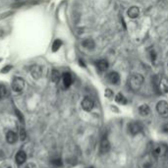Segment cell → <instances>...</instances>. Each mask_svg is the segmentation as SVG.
I'll return each instance as SVG.
<instances>
[{
	"label": "cell",
	"mask_w": 168,
	"mask_h": 168,
	"mask_svg": "<svg viewBox=\"0 0 168 168\" xmlns=\"http://www.w3.org/2000/svg\"><path fill=\"white\" fill-rule=\"evenodd\" d=\"M142 83H144V77L141 74H134L132 77L130 78L129 84H130V88L133 91H137L142 86Z\"/></svg>",
	"instance_id": "obj_1"
},
{
	"label": "cell",
	"mask_w": 168,
	"mask_h": 168,
	"mask_svg": "<svg viewBox=\"0 0 168 168\" xmlns=\"http://www.w3.org/2000/svg\"><path fill=\"white\" fill-rule=\"evenodd\" d=\"M25 86V81L20 77H16L14 78V80L12 81V89L16 92H20L23 91Z\"/></svg>",
	"instance_id": "obj_2"
},
{
	"label": "cell",
	"mask_w": 168,
	"mask_h": 168,
	"mask_svg": "<svg viewBox=\"0 0 168 168\" xmlns=\"http://www.w3.org/2000/svg\"><path fill=\"white\" fill-rule=\"evenodd\" d=\"M156 111L159 115L165 116L168 114V103L165 100H160L156 104Z\"/></svg>",
	"instance_id": "obj_3"
},
{
	"label": "cell",
	"mask_w": 168,
	"mask_h": 168,
	"mask_svg": "<svg viewBox=\"0 0 168 168\" xmlns=\"http://www.w3.org/2000/svg\"><path fill=\"white\" fill-rule=\"evenodd\" d=\"M128 130L131 135L133 136L138 135L142 131V125L140 124L139 122H131L130 124L128 125Z\"/></svg>",
	"instance_id": "obj_4"
},
{
	"label": "cell",
	"mask_w": 168,
	"mask_h": 168,
	"mask_svg": "<svg viewBox=\"0 0 168 168\" xmlns=\"http://www.w3.org/2000/svg\"><path fill=\"white\" fill-rule=\"evenodd\" d=\"M94 101L89 99V97H85L82 101V108L85 111H91L92 108H94Z\"/></svg>",
	"instance_id": "obj_5"
},
{
	"label": "cell",
	"mask_w": 168,
	"mask_h": 168,
	"mask_svg": "<svg viewBox=\"0 0 168 168\" xmlns=\"http://www.w3.org/2000/svg\"><path fill=\"white\" fill-rule=\"evenodd\" d=\"M106 78H107L108 82L112 84V85H116V84H118L119 80H120V76L117 72H110Z\"/></svg>",
	"instance_id": "obj_6"
},
{
	"label": "cell",
	"mask_w": 168,
	"mask_h": 168,
	"mask_svg": "<svg viewBox=\"0 0 168 168\" xmlns=\"http://www.w3.org/2000/svg\"><path fill=\"white\" fill-rule=\"evenodd\" d=\"M110 150V142L106 138H103L101 142H100V147H99V150L101 153H106L107 152H109Z\"/></svg>",
	"instance_id": "obj_7"
},
{
	"label": "cell",
	"mask_w": 168,
	"mask_h": 168,
	"mask_svg": "<svg viewBox=\"0 0 168 168\" xmlns=\"http://www.w3.org/2000/svg\"><path fill=\"white\" fill-rule=\"evenodd\" d=\"M127 15L130 17L131 19H136L138 18L140 15V9L137 6H132L131 8H129V10L127 11Z\"/></svg>",
	"instance_id": "obj_8"
},
{
	"label": "cell",
	"mask_w": 168,
	"mask_h": 168,
	"mask_svg": "<svg viewBox=\"0 0 168 168\" xmlns=\"http://www.w3.org/2000/svg\"><path fill=\"white\" fill-rule=\"evenodd\" d=\"M41 68L38 65H33L32 68H30V74L32 76L35 78V79H40L41 76Z\"/></svg>",
	"instance_id": "obj_9"
},
{
	"label": "cell",
	"mask_w": 168,
	"mask_h": 168,
	"mask_svg": "<svg viewBox=\"0 0 168 168\" xmlns=\"http://www.w3.org/2000/svg\"><path fill=\"white\" fill-rule=\"evenodd\" d=\"M27 160V155L24 150H20L18 153L16 155V162L18 163L19 165L23 164L25 161Z\"/></svg>",
	"instance_id": "obj_10"
},
{
	"label": "cell",
	"mask_w": 168,
	"mask_h": 168,
	"mask_svg": "<svg viewBox=\"0 0 168 168\" xmlns=\"http://www.w3.org/2000/svg\"><path fill=\"white\" fill-rule=\"evenodd\" d=\"M62 81H63L64 86H65V88H69V86L72 85V82H73L72 76L69 73H64L62 76Z\"/></svg>",
	"instance_id": "obj_11"
},
{
	"label": "cell",
	"mask_w": 168,
	"mask_h": 168,
	"mask_svg": "<svg viewBox=\"0 0 168 168\" xmlns=\"http://www.w3.org/2000/svg\"><path fill=\"white\" fill-rule=\"evenodd\" d=\"M6 141L9 144H14V142H17V134L12 132V131H9L6 135Z\"/></svg>",
	"instance_id": "obj_12"
},
{
	"label": "cell",
	"mask_w": 168,
	"mask_h": 168,
	"mask_svg": "<svg viewBox=\"0 0 168 168\" xmlns=\"http://www.w3.org/2000/svg\"><path fill=\"white\" fill-rule=\"evenodd\" d=\"M97 69L99 70L100 72H104L108 69V62L104 59L99 60L97 62Z\"/></svg>",
	"instance_id": "obj_13"
},
{
	"label": "cell",
	"mask_w": 168,
	"mask_h": 168,
	"mask_svg": "<svg viewBox=\"0 0 168 168\" xmlns=\"http://www.w3.org/2000/svg\"><path fill=\"white\" fill-rule=\"evenodd\" d=\"M139 112L142 116H147L150 112V109L147 104H142L139 107Z\"/></svg>",
	"instance_id": "obj_14"
},
{
	"label": "cell",
	"mask_w": 168,
	"mask_h": 168,
	"mask_svg": "<svg viewBox=\"0 0 168 168\" xmlns=\"http://www.w3.org/2000/svg\"><path fill=\"white\" fill-rule=\"evenodd\" d=\"M82 44H83V46L86 49H92L94 47V45H96V44H94V41L92 40L91 38H86V40H83Z\"/></svg>",
	"instance_id": "obj_15"
},
{
	"label": "cell",
	"mask_w": 168,
	"mask_h": 168,
	"mask_svg": "<svg viewBox=\"0 0 168 168\" xmlns=\"http://www.w3.org/2000/svg\"><path fill=\"white\" fill-rule=\"evenodd\" d=\"M115 100L117 103H119V104H126V103H127V99H126V97L123 96L121 92H119V94L115 96Z\"/></svg>",
	"instance_id": "obj_16"
},
{
	"label": "cell",
	"mask_w": 168,
	"mask_h": 168,
	"mask_svg": "<svg viewBox=\"0 0 168 168\" xmlns=\"http://www.w3.org/2000/svg\"><path fill=\"white\" fill-rule=\"evenodd\" d=\"M61 45H62V41H61L60 40H56L52 44V51L53 52L57 51V50L61 47Z\"/></svg>",
	"instance_id": "obj_17"
},
{
	"label": "cell",
	"mask_w": 168,
	"mask_h": 168,
	"mask_svg": "<svg viewBox=\"0 0 168 168\" xmlns=\"http://www.w3.org/2000/svg\"><path fill=\"white\" fill-rule=\"evenodd\" d=\"M52 82H54V83H57L58 81H59L60 79V74H59V72L57 71V70H53L52 71Z\"/></svg>",
	"instance_id": "obj_18"
},
{
	"label": "cell",
	"mask_w": 168,
	"mask_h": 168,
	"mask_svg": "<svg viewBox=\"0 0 168 168\" xmlns=\"http://www.w3.org/2000/svg\"><path fill=\"white\" fill-rule=\"evenodd\" d=\"M7 96V89L4 86L0 85V99H3Z\"/></svg>",
	"instance_id": "obj_19"
},
{
	"label": "cell",
	"mask_w": 168,
	"mask_h": 168,
	"mask_svg": "<svg viewBox=\"0 0 168 168\" xmlns=\"http://www.w3.org/2000/svg\"><path fill=\"white\" fill-rule=\"evenodd\" d=\"M160 152H161L160 147H155V150H152V155L155 156V157H158V156L160 155Z\"/></svg>",
	"instance_id": "obj_20"
},
{
	"label": "cell",
	"mask_w": 168,
	"mask_h": 168,
	"mask_svg": "<svg viewBox=\"0 0 168 168\" xmlns=\"http://www.w3.org/2000/svg\"><path fill=\"white\" fill-rule=\"evenodd\" d=\"M104 94H105V96L107 97V99H111V97H113V91H112L110 89H106Z\"/></svg>",
	"instance_id": "obj_21"
},
{
	"label": "cell",
	"mask_w": 168,
	"mask_h": 168,
	"mask_svg": "<svg viewBox=\"0 0 168 168\" xmlns=\"http://www.w3.org/2000/svg\"><path fill=\"white\" fill-rule=\"evenodd\" d=\"M27 138V134H26V131H25L24 128H22L20 130V139L22 140V141H25Z\"/></svg>",
	"instance_id": "obj_22"
},
{
	"label": "cell",
	"mask_w": 168,
	"mask_h": 168,
	"mask_svg": "<svg viewBox=\"0 0 168 168\" xmlns=\"http://www.w3.org/2000/svg\"><path fill=\"white\" fill-rule=\"evenodd\" d=\"M52 164L55 165V166H61V165H62V160L59 159V158L53 159V160H52Z\"/></svg>",
	"instance_id": "obj_23"
},
{
	"label": "cell",
	"mask_w": 168,
	"mask_h": 168,
	"mask_svg": "<svg viewBox=\"0 0 168 168\" xmlns=\"http://www.w3.org/2000/svg\"><path fill=\"white\" fill-rule=\"evenodd\" d=\"M12 69V66H6V67H4L3 69H2V73H8L10 71V70Z\"/></svg>",
	"instance_id": "obj_24"
},
{
	"label": "cell",
	"mask_w": 168,
	"mask_h": 168,
	"mask_svg": "<svg viewBox=\"0 0 168 168\" xmlns=\"http://www.w3.org/2000/svg\"><path fill=\"white\" fill-rule=\"evenodd\" d=\"M16 113H17V116L19 117V119L21 120L22 122H23V120H24V118H23V116H22V114H21V112L19 111V110H16Z\"/></svg>",
	"instance_id": "obj_25"
},
{
	"label": "cell",
	"mask_w": 168,
	"mask_h": 168,
	"mask_svg": "<svg viewBox=\"0 0 168 168\" xmlns=\"http://www.w3.org/2000/svg\"><path fill=\"white\" fill-rule=\"evenodd\" d=\"M155 57H156V56H155V51H152V61H155Z\"/></svg>",
	"instance_id": "obj_26"
},
{
	"label": "cell",
	"mask_w": 168,
	"mask_h": 168,
	"mask_svg": "<svg viewBox=\"0 0 168 168\" xmlns=\"http://www.w3.org/2000/svg\"><path fill=\"white\" fill-rule=\"evenodd\" d=\"M26 168H35V164L30 163V164H29V165H28V166H27Z\"/></svg>",
	"instance_id": "obj_27"
},
{
	"label": "cell",
	"mask_w": 168,
	"mask_h": 168,
	"mask_svg": "<svg viewBox=\"0 0 168 168\" xmlns=\"http://www.w3.org/2000/svg\"><path fill=\"white\" fill-rule=\"evenodd\" d=\"M16 1H21V0H16Z\"/></svg>",
	"instance_id": "obj_28"
},
{
	"label": "cell",
	"mask_w": 168,
	"mask_h": 168,
	"mask_svg": "<svg viewBox=\"0 0 168 168\" xmlns=\"http://www.w3.org/2000/svg\"><path fill=\"white\" fill-rule=\"evenodd\" d=\"M89 168H92V167H89Z\"/></svg>",
	"instance_id": "obj_29"
},
{
	"label": "cell",
	"mask_w": 168,
	"mask_h": 168,
	"mask_svg": "<svg viewBox=\"0 0 168 168\" xmlns=\"http://www.w3.org/2000/svg\"><path fill=\"white\" fill-rule=\"evenodd\" d=\"M0 61H1V59H0Z\"/></svg>",
	"instance_id": "obj_30"
},
{
	"label": "cell",
	"mask_w": 168,
	"mask_h": 168,
	"mask_svg": "<svg viewBox=\"0 0 168 168\" xmlns=\"http://www.w3.org/2000/svg\"><path fill=\"white\" fill-rule=\"evenodd\" d=\"M9 168H11V167H9Z\"/></svg>",
	"instance_id": "obj_31"
}]
</instances>
